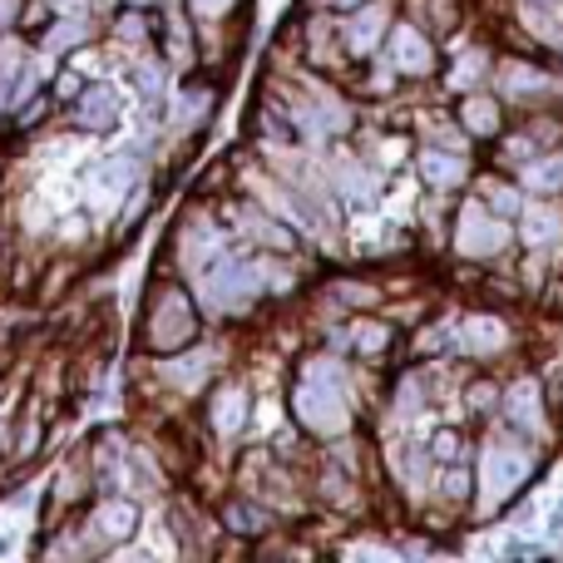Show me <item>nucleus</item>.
<instances>
[{
  "mask_svg": "<svg viewBox=\"0 0 563 563\" xmlns=\"http://www.w3.org/2000/svg\"><path fill=\"white\" fill-rule=\"evenodd\" d=\"M291 416L307 435H321V440H336L351 430V406H346V390H341L336 371L327 361H311L301 366L297 386H291Z\"/></svg>",
  "mask_w": 563,
  "mask_h": 563,
  "instance_id": "1",
  "label": "nucleus"
},
{
  "mask_svg": "<svg viewBox=\"0 0 563 563\" xmlns=\"http://www.w3.org/2000/svg\"><path fill=\"white\" fill-rule=\"evenodd\" d=\"M534 475V445L519 430H499L479 445V495H485V509H499L519 495Z\"/></svg>",
  "mask_w": 563,
  "mask_h": 563,
  "instance_id": "2",
  "label": "nucleus"
},
{
  "mask_svg": "<svg viewBox=\"0 0 563 563\" xmlns=\"http://www.w3.org/2000/svg\"><path fill=\"white\" fill-rule=\"evenodd\" d=\"M198 341V311L178 282H158L148 287V311H144V346L154 356H178Z\"/></svg>",
  "mask_w": 563,
  "mask_h": 563,
  "instance_id": "3",
  "label": "nucleus"
},
{
  "mask_svg": "<svg viewBox=\"0 0 563 563\" xmlns=\"http://www.w3.org/2000/svg\"><path fill=\"white\" fill-rule=\"evenodd\" d=\"M505 243H509V228H505V218H499V213H489L485 198L460 208V223H455V253L460 257L479 263V257L499 253Z\"/></svg>",
  "mask_w": 563,
  "mask_h": 563,
  "instance_id": "4",
  "label": "nucleus"
},
{
  "mask_svg": "<svg viewBox=\"0 0 563 563\" xmlns=\"http://www.w3.org/2000/svg\"><path fill=\"white\" fill-rule=\"evenodd\" d=\"M257 291H263L257 263H218L213 273L203 277V297H208V307H218V311L243 307V301H253Z\"/></svg>",
  "mask_w": 563,
  "mask_h": 563,
  "instance_id": "5",
  "label": "nucleus"
},
{
  "mask_svg": "<svg viewBox=\"0 0 563 563\" xmlns=\"http://www.w3.org/2000/svg\"><path fill=\"white\" fill-rule=\"evenodd\" d=\"M390 65H396V75H410V79L435 75V40L416 20H396L390 25Z\"/></svg>",
  "mask_w": 563,
  "mask_h": 563,
  "instance_id": "6",
  "label": "nucleus"
},
{
  "mask_svg": "<svg viewBox=\"0 0 563 563\" xmlns=\"http://www.w3.org/2000/svg\"><path fill=\"white\" fill-rule=\"evenodd\" d=\"M390 5L386 0H376V5H361V10H351V25H341L336 35H341V49H346L351 59H366V55H376L380 49V40L390 35Z\"/></svg>",
  "mask_w": 563,
  "mask_h": 563,
  "instance_id": "7",
  "label": "nucleus"
},
{
  "mask_svg": "<svg viewBox=\"0 0 563 563\" xmlns=\"http://www.w3.org/2000/svg\"><path fill=\"white\" fill-rule=\"evenodd\" d=\"M499 416H505L509 430H519V435H539V426L549 420L539 380H515V386H509V396H505V406H499Z\"/></svg>",
  "mask_w": 563,
  "mask_h": 563,
  "instance_id": "8",
  "label": "nucleus"
},
{
  "mask_svg": "<svg viewBox=\"0 0 563 563\" xmlns=\"http://www.w3.org/2000/svg\"><path fill=\"white\" fill-rule=\"evenodd\" d=\"M416 168H420V178H426L435 194H455V188H465V178H470V164L460 158V148L450 154V148H440V144L420 148Z\"/></svg>",
  "mask_w": 563,
  "mask_h": 563,
  "instance_id": "9",
  "label": "nucleus"
},
{
  "mask_svg": "<svg viewBox=\"0 0 563 563\" xmlns=\"http://www.w3.org/2000/svg\"><path fill=\"white\" fill-rule=\"evenodd\" d=\"M390 475H396V485L406 489L410 499H420V495H430L435 460H430L420 445H396V450H390Z\"/></svg>",
  "mask_w": 563,
  "mask_h": 563,
  "instance_id": "10",
  "label": "nucleus"
},
{
  "mask_svg": "<svg viewBox=\"0 0 563 563\" xmlns=\"http://www.w3.org/2000/svg\"><path fill=\"white\" fill-rule=\"evenodd\" d=\"M455 119H460V134L499 139V129H505V104L489 99V95H465L460 99V109H455Z\"/></svg>",
  "mask_w": 563,
  "mask_h": 563,
  "instance_id": "11",
  "label": "nucleus"
},
{
  "mask_svg": "<svg viewBox=\"0 0 563 563\" xmlns=\"http://www.w3.org/2000/svg\"><path fill=\"white\" fill-rule=\"evenodd\" d=\"M247 410H253V396H247V386H218L213 390V406H208V420H213L223 435H233V430H243V420H247Z\"/></svg>",
  "mask_w": 563,
  "mask_h": 563,
  "instance_id": "12",
  "label": "nucleus"
},
{
  "mask_svg": "<svg viewBox=\"0 0 563 563\" xmlns=\"http://www.w3.org/2000/svg\"><path fill=\"white\" fill-rule=\"evenodd\" d=\"M455 341H465L475 356H495V351H505L509 331H505V321L499 317H470L465 327L455 331Z\"/></svg>",
  "mask_w": 563,
  "mask_h": 563,
  "instance_id": "13",
  "label": "nucleus"
},
{
  "mask_svg": "<svg viewBox=\"0 0 563 563\" xmlns=\"http://www.w3.org/2000/svg\"><path fill=\"white\" fill-rule=\"evenodd\" d=\"M114 119H119V99L109 95V89H89V95L79 99V109H75L79 129H114Z\"/></svg>",
  "mask_w": 563,
  "mask_h": 563,
  "instance_id": "14",
  "label": "nucleus"
},
{
  "mask_svg": "<svg viewBox=\"0 0 563 563\" xmlns=\"http://www.w3.org/2000/svg\"><path fill=\"white\" fill-rule=\"evenodd\" d=\"M525 188L529 194H563V154L554 158H529L525 164Z\"/></svg>",
  "mask_w": 563,
  "mask_h": 563,
  "instance_id": "15",
  "label": "nucleus"
},
{
  "mask_svg": "<svg viewBox=\"0 0 563 563\" xmlns=\"http://www.w3.org/2000/svg\"><path fill=\"white\" fill-rule=\"evenodd\" d=\"M563 218L554 213V208H529L525 213V243L529 247H544V243H554V238L563 233Z\"/></svg>",
  "mask_w": 563,
  "mask_h": 563,
  "instance_id": "16",
  "label": "nucleus"
},
{
  "mask_svg": "<svg viewBox=\"0 0 563 563\" xmlns=\"http://www.w3.org/2000/svg\"><path fill=\"white\" fill-rule=\"evenodd\" d=\"M390 336H396V331H390L386 321H361V327H351V346H356L361 356H386Z\"/></svg>",
  "mask_w": 563,
  "mask_h": 563,
  "instance_id": "17",
  "label": "nucleus"
},
{
  "mask_svg": "<svg viewBox=\"0 0 563 563\" xmlns=\"http://www.w3.org/2000/svg\"><path fill=\"white\" fill-rule=\"evenodd\" d=\"M223 519H228V529H238V534H263L267 529V515L253 505V499H233V505L223 509Z\"/></svg>",
  "mask_w": 563,
  "mask_h": 563,
  "instance_id": "18",
  "label": "nucleus"
},
{
  "mask_svg": "<svg viewBox=\"0 0 563 563\" xmlns=\"http://www.w3.org/2000/svg\"><path fill=\"white\" fill-rule=\"evenodd\" d=\"M445 470V479H440V489H445L450 505H465L470 495H475V475H470V460H460V465H440Z\"/></svg>",
  "mask_w": 563,
  "mask_h": 563,
  "instance_id": "19",
  "label": "nucleus"
},
{
  "mask_svg": "<svg viewBox=\"0 0 563 563\" xmlns=\"http://www.w3.org/2000/svg\"><path fill=\"white\" fill-rule=\"evenodd\" d=\"M465 455H470V445L460 430H440L435 445H430V460H435V465H460Z\"/></svg>",
  "mask_w": 563,
  "mask_h": 563,
  "instance_id": "20",
  "label": "nucleus"
},
{
  "mask_svg": "<svg viewBox=\"0 0 563 563\" xmlns=\"http://www.w3.org/2000/svg\"><path fill=\"white\" fill-rule=\"evenodd\" d=\"M114 35L129 40V45H144L154 30H148V15H144V10H124V15L114 20Z\"/></svg>",
  "mask_w": 563,
  "mask_h": 563,
  "instance_id": "21",
  "label": "nucleus"
},
{
  "mask_svg": "<svg viewBox=\"0 0 563 563\" xmlns=\"http://www.w3.org/2000/svg\"><path fill=\"white\" fill-rule=\"evenodd\" d=\"M341 194H346V198H356V203H366V198L371 194H376V184H371V174H366V168H341Z\"/></svg>",
  "mask_w": 563,
  "mask_h": 563,
  "instance_id": "22",
  "label": "nucleus"
},
{
  "mask_svg": "<svg viewBox=\"0 0 563 563\" xmlns=\"http://www.w3.org/2000/svg\"><path fill=\"white\" fill-rule=\"evenodd\" d=\"M485 49H470V55L465 59H460V69H455V75H450V85H455V89H470V85H475V79H485Z\"/></svg>",
  "mask_w": 563,
  "mask_h": 563,
  "instance_id": "23",
  "label": "nucleus"
},
{
  "mask_svg": "<svg viewBox=\"0 0 563 563\" xmlns=\"http://www.w3.org/2000/svg\"><path fill=\"white\" fill-rule=\"evenodd\" d=\"M485 208H489V213H499V218H515L519 213V194H515V188H489Z\"/></svg>",
  "mask_w": 563,
  "mask_h": 563,
  "instance_id": "24",
  "label": "nucleus"
},
{
  "mask_svg": "<svg viewBox=\"0 0 563 563\" xmlns=\"http://www.w3.org/2000/svg\"><path fill=\"white\" fill-rule=\"evenodd\" d=\"M336 297L346 307H376V287H361V282H336Z\"/></svg>",
  "mask_w": 563,
  "mask_h": 563,
  "instance_id": "25",
  "label": "nucleus"
},
{
  "mask_svg": "<svg viewBox=\"0 0 563 563\" xmlns=\"http://www.w3.org/2000/svg\"><path fill=\"white\" fill-rule=\"evenodd\" d=\"M198 15H223V10H233V0H194Z\"/></svg>",
  "mask_w": 563,
  "mask_h": 563,
  "instance_id": "26",
  "label": "nucleus"
},
{
  "mask_svg": "<svg viewBox=\"0 0 563 563\" xmlns=\"http://www.w3.org/2000/svg\"><path fill=\"white\" fill-rule=\"evenodd\" d=\"M366 0H331V10H361Z\"/></svg>",
  "mask_w": 563,
  "mask_h": 563,
  "instance_id": "27",
  "label": "nucleus"
}]
</instances>
